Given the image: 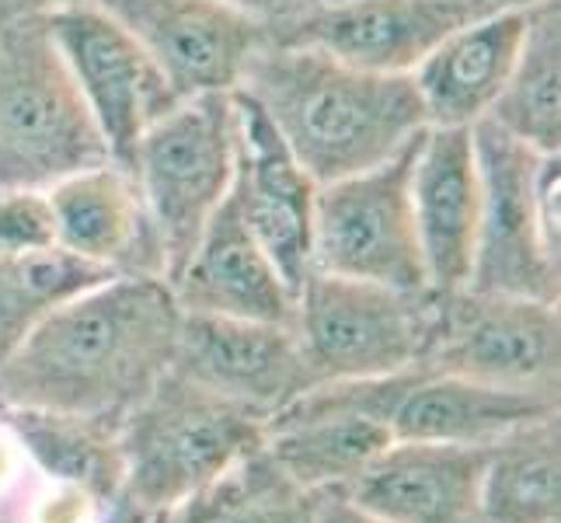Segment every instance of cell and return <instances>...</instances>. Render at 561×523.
I'll use <instances>...</instances> for the list:
<instances>
[{
  "label": "cell",
  "instance_id": "obj_24",
  "mask_svg": "<svg viewBox=\"0 0 561 523\" xmlns=\"http://www.w3.org/2000/svg\"><path fill=\"white\" fill-rule=\"evenodd\" d=\"M112 276L119 273L77 259L56 245L0 255V366L46 315Z\"/></svg>",
  "mask_w": 561,
  "mask_h": 523
},
{
  "label": "cell",
  "instance_id": "obj_13",
  "mask_svg": "<svg viewBox=\"0 0 561 523\" xmlns=\"http://www.w3.org/2000/svg\"><path fill=\"white\" fill-rule=\"evenodd\" d=\"M238 105V164L234 192L244 224L255 241L279 269L283 283L297 289L311 273V241H314V200L318 182L289 154L268 115L234 91Z\"/></svg>",
  "mask_w": 561,
  "mask_h": 523
},
{
  "label": "cell",
  "instance_id": "obj_11",
  "mask_svg": "<svg viewBox=\"0 0 561 523\" xmlns=\"http://www.w3.org/2000/svg\"><path fill=\"white\" fill-rule=\"evenodd\" d=\"M150 56L179 99L234 91L265 25L220 0H94Z\"/></svg>",
  "mask_w": 561,
  "mask_h": 523
},
{
  "label": "cell",
  "instance_id": "obj_2",
  "mask_svg": "<svg viewBox=\"0 0 561 523\" xmlns=\"http://www.w3.org/2000/svg\"><path fill=\"white\" fill-rule=\"evenodd\" d=\"M234 91L268 115L318 185L387 161L425 129L409 73L356 70L324 49L273 35L251 53Z\"/></svg>",
  "mask_w": 561,
  "mask_h": 523
},
{
  "label": "cell",
  "instance_id": "obj_27",
  "mask_svg": "<svg viewBox=\"0 0 561 523\" xmlns=\"http://www.w3.org/2000/svg\"><path fill=\"white\" fill-rule=\"evenodd\" d=\"M251 461V457H248ZM248 461L227 471L220 481H213L203 492L188 496L175 510H168L153 523H248L251 510V478Z\"/></svg>",
  "mask_w": 561,
  "mask_h": 523
},
{
  "label": "cell",
  "instance_id": "obj_30",
  "mask_svg": "<svg viewBox=\"0 0 561 523\" xmlns=\"http://www.w3.org/2000/svg\"><path fill=\"white\" fill-rule=\"evenodd\" d=\"M70 4H81V0H0V29L22 22H43V18Z\"/></svg>",
  "mask_w": 561,
  "mask_h": 523
},
{
  "label": "cell",
  "instance_id": "obj_21",
  "mask_svg": "<svg viewBox=\"0 0 561 523\" xmlns=\"http://www.w3.org/2000/svg\"><path fill=\"white\" fill-rule=\"evenodd\" d=\"M478 523H561V422L534 419L489 443Z\"/></svg>",
  "mask_w": 561,
  "mask_h": 523
},
{
  "label": "cell",
  "instance_id": "obj_16",
  "mask_svg": "<svg viewBox=\"0 0 561 523\" xmlns=\"http://www.w3.org/2000/svg\"><path fill=\"white\" fill-rule=\"evenodd\" d=\"M489 447L394 440L339 489L383 523H478Z\"/></svg>",
  "mask_w": 561,
  "mask_h": 523
},
{
  "label": "cell",
  "instance_id": "obj_17",
  "mask_svg": "<svg viewBox=\"0 0 561 523\" xmlns=\"http://www.w3.org/2000/svg\"><path fill=\"white\" fill-rule=\"evenodd\" d=\"M182 315L294 325V289L244 224L234 192L213 209L192 255L168 283Z\"/></svg>",
  "mask_w": 561,
  "mask_h": 523
},
{
  "label": "cell",
  "instance_id": "obj_32",
  "mask_svg": "<svg viewBox=\"0 0 561 523\" xmlns=\"http://www.w3.org/2000/svg\"><path fill=\"white\" fill-rule=\"evenodd\" d=\"M460 4H468L481 18H489V14H499V11H524V8L534 4V0H460Z\"/></svg>",
  "mask_w": 561,
  "mask_h": 523
},
{
  "label": "cell",
  "instance_id": "obj_31",
  "mask_svg": "<svg viewBox=\"0 0 561 523\" xmlns=\"http://www.w3.org/2000/svg\"><path fill=\"white\" fill-rule=\"evenodd\" d=\"M22 464H25L22 447H18L14 436L0 425V492H4L8 486H14L18 475H22Z\"/></svg>",
  "mask_w": 561,
  "mask_h": 523
},
{
  "label": "cell",
  "instance_id": "obj_19",
  "mask_svg": "<svg viewBox=\"0 0 561 523\" xmlns=\"http://www.w3.org/2000/svg\"><path fill=\"white\" fill-rule=\"evenodd\" d=\"M524 11H499L460 25L409 73L422 102L425 126L471 129L489 112L506 84L524 38Z\"/></svg>",
  "mask_w": 561,
  "mask_h": 523
},
{
  "label": "cell",
  "instance_id": "obj_9",
  "mask_svg": "<svg viewBox=\"0 0 561 523\" xmlns=\"http://www.w3.org/2000/svg\"><path fill=\"white\" fill-rule=\"evenodd\" d=\"M481 209L474 265L463 289L530 300H558L561 251L545 238L537 213L540 154L510 137L492 120L471 126Z\"/></svg>",
  "mask_w": 561,
  "mask_h": 523
},
{
  "label": "cell",
  "instance_id": "obj_29",
  "mask_svg": "<svg viewBox=\"0 0 561 523\" xmlns=\"http://www.w3.org/2000/svg\"><path fill=\"white\" fill-rule=\"evenodd\" d=\"M311 499H314V520L318 523H383L374 513L359 510L356 502H350L339 489L314 492Z\"/></svg>",
  "mask_w": 561,
  "mask_h": 523
},
{
  "label": "cell",
  "instance_id": "obj_6",
  "mask_svg": "<svg viewBox=\"0 0 561 523\" xmlns=\"http://www.w3.org/2000/svg\"><path fill=\"white\" fill-rule=\"evenodd\" d=\"M436 294L350 280L311 269L297 289L294 336L307 380H370L419 363Z\"/></svg>",
  "mask_w": 561,
  "mask_h": 523
},
{
  "label": "cell",
  "instance_id": "obj_5",
  "mask_svg": "<svg viewBox=\"0 0 561 523\" xmlns=\"http://www.w3.org/2000/svg\"><path fill=\"white\" fill-rule=\"evenodd\" d=\"M112 161L43 22L0 29V192Z\"/></svg>",
  "mask_w": 561,
  "mask_h": 523
},
{
  "label": "cell",
  "instance_id": "obj_15",
  "mask_svg": "<svg viewBox=\"0 0 561 523\" xmlns=\"http://www.w3.org/2000/svg\"><path fill=\"white\" fill-rule=\"evenodd\" d=\"M481 182L471 129L425 126L412 164V213L433 294L468 286L478 241Z\"/></svg>",
  "mask_w": 561,
  "mask_h": 523
},
{
  "label": "cell",
  "instance_id": "obj_23",
  "mask_svg": "<svg viewBox=\"0 0 561 523\" xmlns=\"http://www.w3.org/2000/svg\"><path fill=\"white\" fill-rule=\"evenodd\" d=\"M489 120L537 154H561V0L527 8L524 38Z\"/></svg>",
  "mask_w": 561,
  "mask_h": 523
},
{
  "label": "cell",
  "instance_id": "obj_7",
  "mask_svg": "<svg viewBox=\"0 0 561 523\" xmlns=\"http://www.w3.org/2000/svg\"><path fill=\"white\" fill-rule=\"evenodd\" d=\"M419 371L558 398L561 315L558 300L506 294H436L433 328Z\"/></svg>",
  "mask_w": 561,
  "mask_h": 523
},
{
  "label": "cell",
  "instance_id": "obj_1",
  "mask_svg": "<svg viewBox=\"0 0 561 523\" xmlns=\"http://www.w3.org/2000/svg\"><path fill=\"white\" fill-rule=\"evenodd\" d=\"M182 307L168 280L119 273L56 307L0 366V412L119 422L171 371Z\"/></svg>",
  "mask_w": 561,
  "mask_h": 523
},
{
  "label": "cell",
  "instance_id": "obj_8",
  "mask_svg": "<svg viewBox=\"0 0 561 523\" xmlns=\"http://www.w3.org/2000/svg\"><path fill=\"white\" fill-rule=\"evenodd\" d=\"M419 137L387 161L318 185L311 269L425 294V265L412 213Z\"/></svg>",
  "mask_w": 561,
  "mask_h": 523
},
{
  "label": "cell",
  "instance_id": "obj_12",
  "mask_svg": "<svg viewBox=\"0 0 561 523\" xmlns=\"http://www.w3.org/2000/svg\"><path fill=\"white\" fill-rule=\"evenodd\" d=\"M171 371L265 419L311 387L294 325L217 315H182Z\"/></svg>",
  "mask_w": 561,
  "mask_h": 523
},
{
  "label": "cell",
  "instance_id": "obj_25",
  "mask_svg": "<svg viewBox=\"0 0 561 523\" xmlns=\"http://www.w3.org/2000/svg\"><path fill=\"white\" fill-rule=\"evenodd\" d=\"M53 213L46 189H4L0 192V255L53 248Z\"/></svg>",
  "mask_w": 561,
  "mask_h": 523
},
{
  "label": "cell",
  "instance_id": "obj_28",
  "mask_svg": "<svg viewBox=\"0 0 561 523\" xmlns=\"http://www.w3.org/2000/svg\"><path fill=\"white\" fill-rule=\"evenodd\" d=\"M230 11H238L251 22L265 25V32H273L286 22H297V18L311 14L324 4H335V0H220Z\"/></svg>",
  "mask_w": 561,
  "mask_h": 523
},
{
  "label": "cell",
  "instance_id": "obj_18",
  "mask_svg": "<svg viewBox=\"0 0 561 523\" xmlns=\"http://www.w3.org/2000/svg\"><path fill=\"white\" fill-rule=\"evenodd\" d=\"M56 248L112 273L161 276L164 259L129 168L102 161L46 189Z\"/></svg>",
  "mask_w": 561,
  "mask_h": 523
},
{
  "label": "cell",
  "instance_id": "obj_10",
  "mask_svg": "<svg viewBox=\"0 0 561 523\" xmlns=\"http://www.w3.org/2000/svg\"><path fill=\"white\" fill-rule=\"evenodd\" d=\"M46 32L115 164L129 168L150 123L179 102L158 64L119 22L81 0L46 18Z\"/></svg>",
  "mask_w": 561,
  "mask_h": 523
},
{
  "label": "cell",
  "instance_id": "obj_3",
  "mask_svg": "<svg viewBox=\"0 0 561 523\" xmlns=\"http://www.w3.org/2000/svg\"><path fill=\"white\" fill-rule=\"evenodd\" d=\"M115 436L123 489L102 523H153L259 454L265 416L168 371Z\"/></svg>",
  "mask_w": 561,
  "mask_h": 523
},
{
  "label": "cell",
  "instance_id": "obj_20",
  "mask_svg": "<svg viewBox=\"0 0 561 523\" xmlns=\"http://www.w3.org/2000/svg\"><path fill=\"white\" fill-rule=\"evenodd\" d=\"M554 412L558 398L502 391V387L447 374H425L412 366L391 412H387V430L394 440L489 447L499 436Z\"/></svg>",
  "mask_w": 561,
  "mask_h": 523
},
{
  "label": "cell",
  "instance_id": "obj_14",
  "mask_svg": "<svg viewBox=\"0 0 561 523\" xmlns=\"http://www.w3.org/2000/svg\"><path fill=\"white\" fill-rule=\"evenodd\" d=\"M478 18L460 0H335L268 35L324 49L356 70L412 73L450 32Z\"/></svg>",
  "mask_w": 561,
  "mask_h": 523
},
{
  "label": "cell",
  "instance_id": "obj_22",
  "mask_svg": "<svg viewBox=\"0 0 561 523\" xmlns=\"http://www.w3.org/2000/svg\"><path fill=\"white\" fill-rule=\"evenodd\" d=\"M0 425L14 436L25 461H32L56 486L81 489L102 513L119 499L123 454L115 425L25 409H4Z\"/></svg>",
  "mask_w": 561,
  "mask_h": 523
},
{
  "label": "cell",
  "instance_id": "obj_4",
  "mask_svg": "<svg viewBox=\"0 0 561 523\" xmlns=\"http://www.w3.org/2000/svg\"><path fill=\"white\" fill-rule=\"evenodd\" d=\"M238 164V105L234 91L179 99L150 123L133 150L129 174L137 179L144 209L161 245L164 280L171 283L192 255Z\"/></svg>",
  "mask_w": 561,
  "mask_h": 523
},
{
  "label": "cell",
  "instance_id": "obj_26",
  "mask_svg": "<svg viewBox=\"0 0 561 523\" xmlns=\"http://www.w3.org/2000/svg\"><path fill=\"white\" fill-rule=\"evenodd\" d=\"M251 478V510L248 523H318L314 520V499L311 492H300L259 454L248 461Z\"/></svg>",
  "mask_w": 561,
  "mask_h": 523
}]
</instances>
